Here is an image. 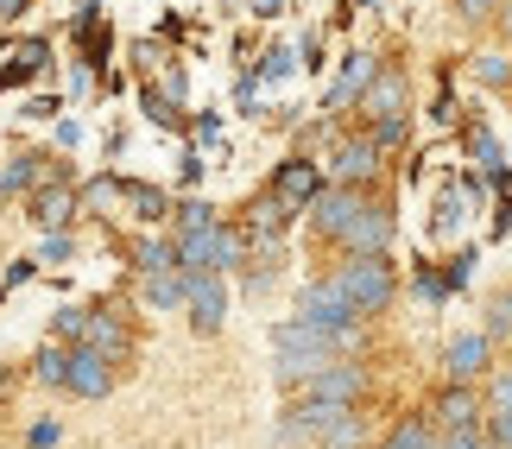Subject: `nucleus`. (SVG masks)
Listing matches in <instances>:
<instances>
[{"label": "nucleus", "mask_w": 512, "mask_h": 449, "mask_svg": "<svg viewBox=\"0 0 512 449\" xmlns=\"http://www.w3.org/2000/svg\"><path fill=\"white\" fill-rule=\"evenodd\" d=\"M361 405H310L291 399L279 418V443L291 449H361Z\"/></svg>", "instance_id": "nucleus-1"}, {"label": "nucleus", "mask_w": 512, "mask_h": 449, "mask_svg": "<svg viewBox=\"0 0 512 449\" xmlns=\"http://www.w3.org/2000/svg\"><path fill=\"white\" fill-rule=\"evenodd\" d=\"M298 323H310L317 336H329L348 355L354 342H361V317H354V304L336 291V279H317V285H304L298 291Z\"/></svg>", "instance_id": "nucleus-2"}, {"label": "nucleus", "mask_w": 512, "mask_h": 449, "mask_svg": "<svg viewBox=\"0 0 512 449\" xmlns=\"http://www.w3.org/2000/svg\"><path fill=\"white\" fill-rule=\"evenodd\" d=\"M329 279H336V291L354 304V317H380V310L392 304V291H399L386 253H380V260H361V253H348V260L329 272Z\"/></svg>", "instance_id": "nucleus-3"}, {"label": "nucleus", "mask_w": 512, "mask_h": 449, "mask_svg": "<svg viewBox=\"0 0 512 449\" xmlns=\"http://www.w3.org/2000/svg\"><path fill=\"white\" fill-rule=\"evenodd\" d=\"M361 393H367V367L354 355L317 367L304 386H291V399H310V405H361Z\"/></svg>", "instance_id": "nucleus-4"}, {"label": "nucleus", "mask_w": 512, "mask_h": 449, "mask_svg": "<svg viewBox=\"0 0 512 449\" xmlns=\"http://www.w3.org/2000/svg\"><path fill=\"white\" fill-rule=\"evenodd\" d=\"M329 171H336V184H348V190H367V184L386 171V152L373 146V133H367V127H361V133H342V140H336V152H329Z\"/></svg>", "instance_id": "nucleus-5"}, {"label": "nucleus", "mask_w": 512, "mask_h": 449, "mask_svg": "<svg viewBox=\"0 0 512 449\" xmlns=\"http://www.w3.org/2000/svg\"><path fill=\"white\" fill-rule=\"evenodd\" d=\"M367 209V190H348V184H323L317 203H310V228L323 234V241H342L354 228V216Z\"/></svg>", "instance_id": "nucleus-6"}, {"label": "nucleus", "mask_w": 512, "mask_h": 449, "mask_svg": "<svg viewBox=\"0 0 512 449\" xmlns=\"http://www.w3.org/2000/svg\"><path fill=\"white\" fill-rule=\"evenodd\" d=\"M184 310H190V329H196V336H215L222 317H228L222 272H184Z\"/></svg>", "instance_id": "nucleus-7"}, {"label": "nucleus", "mask_w": 512, "mask_h": 449, "mask_svg": "<svg viewBox=\"0 0 512 449\" xmlns=\"http://www.w3.org/2000/svg\"><path fill=\"white\" fill-rule=\"evenodd\" d=\"M405 108H411V83H405V70H399V64H386V70L367 83V95H361V121H367V127H380V121H399Z\"/></svg>", "instance_id": "nucleus-8"}, {"label": "nucleus", "mask_w": 512, "mask_h": 449, "mask_svg": "<svg viewBox=\"0 0 512 449\" xmlns=\"http://www.w3.org/2000/svg\"><path fill=\"white\" fill-rule=\"evenodd\" d=\"M392 228H399V222H392V203H373V197H367V209H361V216H354V228L342 234V247L361 253V260H380V253H392Z\"/></svg>", "instance_id": "nucleus-9"}, {"label": "nucleus", "mask_w": 512, "mask_h": 449, "mask_svg": "<svg viewBox=\"0 0 512 449\" xmlns=\"http://www.w3.org/2000/svg\"><path fill=\"white\" fill-rule=\"evenodd\" d=\"M443 374H449V386L487 380V374H494V342H487V336H456L443 348Z\"/></svg>", "instance_id": "nucleus-10"}, {"label": "nucleus", "mask_w": 512, "mask_h": 449, "mask_svg": "<svg viewBox=\"0 0 512 449\" xmlns=\"http://www.w3.org/2000/svg\"><path fill=\"white\" fill-rule=\"evenodd\" d=\"M430 424H437V431H481L487 405H481L475 386H443L437 405H430Z\"/></svg>", "instance_id": "nucleus-11"}, {"label": "nucleus", "mask_w": 512, "mask_h": 449, "mask_svg": "<svg viewBox=\"0 0 512 449\" xmlns=\"http://www.w3.org/2000/svg\"><path fill=\"white\" fill-rule=\"evenodd\" d=\"M380 76V57L373 51H354L348 64H342V76L329 83V95H323V108L329 114H348V108H361V95H367V83Z\"/></svg>", "instance_id": "nucleus-12"}, {"label": "nucleus", "mask_w": 512, "mask_h": 449, "mask_svg": "<svg viewBox=\"0 0 512 449\" xmlns=\"http://www.w3.org/2000/svg\"><path fill=\"white\" fill-rule=\"evenodd\" d=\"M64 386L76 399H108L114 393V361L108 355H95V348H70V374Z\"/></svg>", "instance_id": "nucleus-13"}, {"label": "nucleus", "mask_w": 512, "mask_h": 449, "mask_svg": "<svg viewBox=\"0 0 512 449\" xmlns=\"http://www.w3.org/2000/svg\"><path fill=\"white\" fill-rule=\"evenodd\" d=\"M317 190H323V171L310 165V159H285L279 171H272V197H279L285 209H310V203H317Z\"/></svg>", "instance_id": "nucleus-14"}, {"label": "nucleus", "mask_w": 512, "mask_h": 449, "mask_svg": "<svg viewBox=\"0 0 512 449\" xmlns=\"http://www.w3.org/2000/svg\"><path fill=\"white\" fill-rule=\"evenodd\" d=\"M83 348H95V355H108V361H127L133 355V336L121 329V317H108V310H89V336Z\"/></svg>", "instance_id": "nucleus-15"}, {"label": "nucleus", "mask_w": 512, "mask_h": 449, "mask_svg": "<svg viewBox=\"0 0 512 449\" xmlns=\"http://www.w3.org/2000/svg\"><path fill=\"white\" fill-rule=\"evenodd\" d=\"M70 209H76V190H70V184H38V190H32V222H38V228H64Z\"/></svg>", "instance_id": "nucleus-16"}, {"label": "nucleus", "mask_w": 512, "mask_h": 449, "mask_svg": "<svg viewBox=\"0 0 512 449\" xmlns=\"http://www.w3.org/2000/svg\"><path fill=\"white\" fill-rule=\"evenodd\" d=\"M430 443H437V424H430V412H411V418L392 424V437H386L380 449H430Z\"/></svg>", "instance_id": "nucleus-17"}, {"label": "nucleus", "mask_w": 512, "mask_h": 449, "mask_svg": "<svg viewBox=\"0 0 512 449\" xmlns=\"http://www.w3.org/2000/svg\"><path fill=\"white\" fill-rule=\"evenodd\" d=\"M140 298L152 310H184V272H152V279H140Z\"/></svg>", "instance_id": "nucleus-18"}, {"label": "nucleus", "mask_w": 512, "mask_h": 449, "mask_svg": "<svg viewBox=\"0 0 512 449\" xmlns=\"http://www.w3.org/2000/svg\"><path fill=\"white\" fill-rule=\"evenodd\" d=\"M51 178V159L45 152H32V159H13L7 171H0V190H38Z\"/></svg>", "instance_id": "nucleus-19"}, {"label": "nucleus", "mask_w": 512, "mask_h": 449, "mask_svg": "<svg viewBox=\"0 0 512 449\" xmlns=\"http://www.w3.org/2000/svg\"><path fill=\"white\" fill-rule=\"evenodd\" d=\"M121 197H127V209L140 222H165L171 216V197H165V190H152V184H121Z\"/></svg>", "instance_id": "nucleus-20"}, {"label": "nucleus", "mask_w": 512, "mask_h": 449, "mask_svg": "<svg viewBox=\"0 0 512 449\" xmlns=\"http://www.w3.org/2000/svg\"><path fill=\"white\" fill-rule=\"evenodd\" d=\"M133 260H140V279H152V272H177V247L152 234V241H140V247H133Z\"/></svg>", "instance_id": "nucleus-21"}, {"label": "nucleus", "mask_w": 512, "mask_h": 449, "mask_svg": "<svg viewBox=\"0 0 512 449\" xmlns=\"http://www.w3.org/2000/svg\"><path fill=\"white\" fill-rule=\"evenodd\" d=\"M475 83L512 89V51H481V57H475Z\"/></svg>", "instance_id": "nucleus-22"}, {"label": "nucleus", "mask_w": 512, "mask_h": 449, "mask_svg": "<svg viewBox=\"0 0 512 449\" xmlns=\"http://www.w3.org/2000/svg\"><path fill=\"white\" fill-rule=\"evenodd\" d=\"M45 57H51V45H45V38H32V45H26V51H19L13 64H7V76H0V83H26V76L45 70Z\"/></svg>", "instance_id": "nucleus-23"}, {"label": "nucleus", "mask_w": 512, "mask_h": 449, "mask_svg": "<svg viewBox=\"0 0 512 449\" xmlns=\"http://www.w3.org/2000/svg\"><path fill=\"white\" fill-rule=\"evenodd\" d=\"M32 374L45 380V386H64V374H70V355H64V348H57V342H45V348H38V355H32Z\"/></svg>", "instance_id": "nucleus-24"}, {"label": "nucleus", "mask_w": 512, "mask_h": 449, "mask_svg": "<svg viewBox=\"0 0 512 449\" xmlns=\"http://www.w3.org/2000/svg\"><path fill=\"white\" fill-rule=\"evenodd\" d=\"M487 342H512V285L494 291V304H487Z\"/></svg>", "instance_id": "nucleus-25"}, {"label": "nucleus", "mask_w": 512, "mask_h": 449, "mask_svg": "<svg viewBox=\"0 0 512 449\" xmlns=\"http://www.w3.org/2000/svg\"><path fill=\"white\" fill-rule=\"evenodd\" d=\"M487 418H500V412H512V367H494V374H487Z\"/></svg>", "instance_id": "nucleus-26"}, {"label": "nucleus", "mask_w": 512, "mask_h": 449, "mask_svg": "<svg viewBox=\"0 0 512 449\" xmlns=\"http://www.w3.org/2000/svg\"><path fill=\"white\" fill-rule=\"evenodd\" d=\"M468 152H475V159L494 171V184H500V140H494V133H487V127H468Z\"/></svg>", "instance_id": "nucleus-27"}, {"label": "nucleus", "mask_w": 512, "mask_h": 449, "mask_svg": "<svg viewBox=\"0 0 512 449\" xmlns=\"http://www.w3.org/2000/svg\"><path fill=\"white\" fill-rule=\"evenodd\" d=\"M57 336H64V342H76V348H83V336H89V310H57Z\"/></svg>", "instance_id": "nucleus-28"}, {"label": "nucleus", "mask_w": 512, "mask_h": 449, "mask_svg": "<svg viewBox=\"0 0 512 449\" xmlns=\"http://www.w3.org/2000/svg\"><path fill=\"white\" fill-rule=\"evenodd\" d=\"M215 222H222V216H215L209 203H184V209H177V234H190V228H215Z\"/></svg>", "instance_id": "nucleus-29"}, {"label": "nucleus", "mask_w": 512, "mask_h": 449, "mask_svg": "<svg viewBox=\"0 0 512 449\" xmlns=\"http://www.w3.org/2000/svg\"><path fill=\"white\" fill-rule=\"evenodd\" d=\"M430 449H487V431H437Z\"/></svg>", "instance_id": "nucleus-30"}, {"label": "nucleus", "mask_w": 512, "mask_h": 449, "mask_svg": "<svg viewBox=\"0 0 512 449\" xmlns=\"http://www.w3.org/2000/svg\"><path fill=\"white\" fill-rule=\"evenodd\" d=\"M506 0H456V13L468 19V26H481V19H500Z\"/></svg>", "instance_id": "nucleus-31"}, {"label": "nucleus", "mask_w": 512, "mask_h": 449, "mask_svg": "<svg viewBox=\"0 0 512 449\" xmlns=\"http://www.w3.org/2000/svg\"><path fill=\"white\" fill-rule=\"evenodd\" d=\"M114 197H121V184H114V178H95V184L83 190V203H89V209H108Z\"/></svg>", "instance_id": "nucleus-32"}, {"label": "nucleus", "mask_w": 512, "mask_h": 449, "mask_svg": "<svg viewBox=\"0 0 512 449\" xmlns=\"http://www.w3.org/2000/svg\"><path fill=\"white\" fill-rule=\"evenodd\" d=\"M481 431H487V443H494V449H512V412H500V418H487Z\"/></svg>", "instance_id": "nucleus-33"}, {"label": "nucleus", "mask_w": 512, "mask_h": 449, "mask_svg": "<svg viewBox=\"0 0 512 449\" xmlns=\"http://www.w3.org/2000/svg\"><path fill=\"white\" fill-rule=\"evenodd\" d=\"M51 443H57V424H51V418L32 424V449H51Z\"/></svg>", "instance_id": "nucleus-34"}, {"label": "nucleus", "mask_w": 512, "mask_h": 449, "mask_svg": "<svg viewBox=\"0 0 512 449\" xmlns=\"http://www.w3.org/2000/svg\"><path fill=\"white\" fill-rule=\"evenodd\" d=\"M45 260H70V234H51V241H45Z\"/></svg>", "instance_id": "nucleus-35"}, {"label": "nucleus", "mask_w": 512, "mask_h": 449, "mask_svg": "<svg viewBox=\"0 0 512 449\" xmlns=\"http://www.w3.org/2000/svg\"><path fill=\"white\" fill-rule=\"evenodd\" d=\"M26 7H32V0H0V19H19Z\"/></svg>", "instance_id": "nucleus-36"}, {"label": "nucleus", "mask_w": 512, "mask_h": 449, "mask_svg": "<svg viewBox=\"0 0 512 449\" xmlns=\"http://www.w3.org/2000/svg\"><path fill=\"white\" fill-rule=\"evenodd\" d=\"M247 7L260 13V19H272V13H279V0H247Z\"/></svg>", "instance_id": "nucleus-37"}, {"label": "nucleus", "mask_w": 512, "mask_h": 449, "mask_svg": "<svg viewBox=\"0 0 512 449\" xmlns=\"http://www.w3.org/2000/svg\"><path fill=\"white\" fill-rule=\"evenodd\" d=\"M500 32H506V45H512V0L500 7Z\"/></svg>", "instance_id": "nucleus-38"}]
</instances>
